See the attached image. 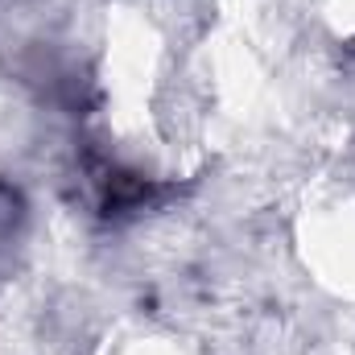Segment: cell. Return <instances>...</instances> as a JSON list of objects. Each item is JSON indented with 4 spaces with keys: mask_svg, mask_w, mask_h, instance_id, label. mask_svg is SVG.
<instances>
[{
    "mask_svg": "<svg viewBox=\"0 0 355 355\" xmlns=\"http://www.w3.org/2000/svg\"><path fill=\"white\" fill-rule=\"evenodd\" d=\"M95 95L103 141L124 166L178 178L202 157L182 95V46L153 8H107L95 46Z\"/></svg>",
    "mask_w": 355,
    "mask_h": 355,
    "instance_id": "cell-1",
    "label": "cell"
},
{
    "mask_svg": "<svg viewBox=\"0 0 355 355\" xmlns=\"http://www.w3.org/2000/svg\"><path fill=\"white\" fill-rule=\"evenodd\" d=\"M272 62L261 33L240 17H219L182 50V95L198 145H223L240 137L265 107Z\"/></svg>",
    "mask_w": 355,
    "mask_h": 355,
    "instance_id": "cell-2",
    "label": "cell"
},
{
    "mask_svg": "<svg viewBox=\"0 0 355 355\" xmlns=\"http://www.w3.org/2000/svg\"><path fill=\"white\" fill-rule=\"evenodd\" d=\"M289 252L322 297L355 306V178H322L302 190L289 215Z\"/></svg>",
    "mask_w": 355,
    "mask_h": 355,
    "instance_id": "cell-3",
    "label": "cell"
},
{
    "mask_svg": "<svg viewBox=\"0 0 355 355\" xmlns=\"http://www.w3.org/2000/svg\"><path fill=\"white\" fill-rule=\"evenodd\" d=\"M95 355H198V352L174 327H162L153 318H124V322H116L99 335Z\"/></svg>",
    "mask_w": 355,
    "mask_h": 355,
    "instance_id": "cell-4",
    "label": "cell"
},
{
    "mask_svg": "<svg viewBox=\"0 0 355 355\" xmlns=\"http://www.w3.org/2000/svg\"><path fill=\"white\" fill-rule=\"evenodd\" d=\"M318 25L331 42L355 54V0H318Z\"/></svg>",
    "mask_w": 355,
    "mask_h": 355,
    "instance_id": "cell-5",
    "label": "cell"
}]
</instances>
